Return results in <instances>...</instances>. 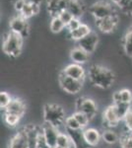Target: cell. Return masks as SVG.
Wrapping results in <instances>:
<instances>
[{
  "instance_id": "6da1fadb",
  "label": "cell",
  "mask_w": 132,
  "mask_h": 148,
  "mask_svg": "<svg viewBox=\"0 0 132 148\" xmlns=\"http://www.w3.org/2000/svg\"><path fill=\"white\" fill-rule=\"evenodd\" d=\"M91 84L101 89H109L116 81V74L111 69L101 64H93L87 71Z\"/></svg>"
},
{
  "instance_id": "7a4b0ae2",
  "label": "cell",
  "mask_w": 132,
  "mask_h": 148,
  "mask_svg": "<svg viewBox=\"0 0 132 148\" xmlns=\"http://www.w3.org/2000/svg\"><path fill=\"white\" fill-rule=\"evenodd\" d=\"M66 118L65 111L60 105L47 103L44 106V109H42L44 123H49V125H52L59 128L61 125H64Z\"/></svg>"
},
{
  "instance_id": "3957f363",
  "label": "cell",
  "mask_w": 132,
  "mask_h": 148,
  "mask_svg": "<svg viewBox=\"0 0 132 148\" xmlns=\"http://www.w3.org/2000/svg\"><path fill=\"white\" fill-rule=\"evenodd\" d=\"M24 38L22 36L9 32L5 35L2 42V51L12 58H16L21 54L23 49Z\"/></svg>"
},
{
  "instance_id": "277c9868",
  "label": "cell",
  "mask_w": 132,
  "mask_h": 148,
  "mask_svg": "<svg viewBox=\"0 0 132 148\" xmlns=\"http://www.w3.org/2000/svg\"><path fill=\"white\" fill-rule=\"evenodd\" d=\"M89 12L96 20H102V19H105L116 14L111 3L107 1H104V0L93 3L89 8Z\"/></svg>"
},
{
  "instance_id": "5b68a950",
  "label": "cell",
  "mask_w": 132,
  "mask_h": 148,
  "mask_svg": "<svg viewBox=\"0 0 132 148\" xmlns=\"http://www.w3.org/2000/svg\"><path fill=\"white\" fill-rule=\"evenodd\" d=\"M58 83H59V86L61 87V89L63 90L64 92L68 93V94H71V95L78 94V93L82 90L83 84H84L83 81L69 77V76L64 74L62 71L58 75Z\"/></svg>"
},
{
  "instance_id": "8992f818",
  "label": "cell",
  "mask_w": 132,
  "mask_h": 148,
  "mask_svg": "<svg viewBox=\"0 0 132 148\" xmlns=\"http://www.w3.org/2000/svg\"><path fill=\"white\" fill-rule=\"evenodd\" d=\"M76 111L85 114L90 120H93L98 113V107L93 99L88 97H79L75 102Z\"/></svg>"
},
{
  "instance_id": "52a82bcc",
  "label": "cell",
  "mask_w": 132,
  "mask_h": 148,
  "mask_svg": "<svg viewBox=\"0 0 132 148\" xmlns=\"http://www.w3.org/2000/svg\"><path fill=\"white\" fill-rule=\"evenodd\" d=\"M9 28H10V32L22 36L24 39L26 37H28L29 32H30L28 20L23 18L20 14L14 16V17L10 19V21H9Z\"/></svg>"
},
{
  "instance_id": "ba28073f",
  "label": "cell",
  "mask_w": 132,
  "mask_h": 148,
  "mask_svg": "<svg viewBox=\"0 0 132 148\" xmlns=\"http://www.w3.org/2000/svg\"><path fill=\"white\" fill-rule=\"evenodd\" d=\"M103 120H104V126H105V128H114L119 125L121 120L119 119L114 104L109 105L105 109Z\"/></svg>"
},
{
  "instance_id": "9c48e42d",
  "label": "cell",
  "mask_w": 132,
  "mask_h": 148,
  "mask_svg": "<svg viewBox=\"0 0 132 148\" xmlns=\"http://www.w3.org/2000/svg\"><path fill=\"white\" fill-rule=\"evenodd\" d=\"M118 23H119L118 16H117V14H114V15L102 19V20H97L96 21V26H97V28L102 33L109 34V33L114 32V30H116Z\"/></svg>"
},
{
  "instance_id": "30bf717a",
  "label": "cell",
  "mask_w": 132,
  "mask_h": 148,
  "mask_svg": "<svg viewBox=\"0 0 132 148\" xmlns=\"http://www.w3.org/2000/svg\"><path fill=\"white\" fill-rule=\"evenodd\" d=\"M99 35L92 31L88 36H86L85 38L77 42V44L79 47H81L85 51H87L89 54H91L96 51L98 45H99Z\"/></svg>"
},
{
  "instance_id": "8fae6325",
  "label": "cell",
  "mask_w": 132,
  "mask_h": 148,
  "mask_svg": "<svg viewBox=\"0 0 132 148\" xmlns=\"http://www.w3.org/2000/svg\"><path fill=\"white\" fill-rule=\"evenodd\" d=\"M42 130L44 138L49 148H53L56 146L57 137H58V134L60 132L59 128H57L56 126L52 125H49V123H44V125H42Z\"/></svg>"
},
{
  "instance_id": "7c38bea8",
  "label": "cell",
  "mask_w": 132,
  "mask_h": 148,
  "mask_svg": "<svg viewBox=\"0 0 132 148\" xmlns=\"http://www.w3.org/2000/svg\"><path fill=\"white\" fill-rule=\"evenodd\" d=\"M62 72L66 74L69 77H72L74 79H77L80 81H85L86 77H87V72H86L85 68L81 64H77L72 62L62 69Z\"/></svg>"
},
{
  "instance_id": "4fadbf2b",
  "label": "cell",
  "mask_w": 132,
  "mask_h": 148,
  "mask_svg": "<svg viewBox=\"0 0 132 148\" xmlns=\"http://www.w3.org/2000/svg\"><path fill=\"white\" fill-rule=\"evenodd\" d=\"M24 130L26 132L28 138V143H29V148H37L38 147V142L42 133V126L35 125H29L24 126Z\"/></svg>"
},
{
  "instance_id": "5bb4252c",
  "label": "cell",
  "mask_w": 132,
  "mask_h": 148,
  "mask_svg": "<svg viewBox=\"0 0 132 148\" xmlns=\"http://www.w3.org/2000/svg\"><path fill=\"white\" fill-rule=\"evenodd\" d=\"M85 142L90 147H96L102 140V132L95 127H86L82 130Z\"/></svg>"
},
{
  "instance_id": "9a60e30c",
  "label": "cell",
  "mask_w": 132,
  "mask_h": 148,
  "mask_svg": "<svg viewBox=\"0 0 132 148\" xmlns=\"http://www.w3.org/2000/svg\"><path fill=\"white\" fill-rule=\"evenodd\" d=\"M4 113L17 114V116L23 118L26 113V104L20 98H13L10 105L4 110Z\"/></svg>"
},
{
  "instance_id": "2e32d148",
  "label": "cell",
  "mask_w": 132,
  "mask_h": 148,
  "mask_svg": "<svg viewBox=\"0 0 132 148\" xmlns=\"http://www.w3.org/2000/svg\"><path fill=\"white\" fill-rule=\"evenodd\" d=\"M8 148H29L28 138L24 128L14 134L9 141Z\"/></svg>"
},
{
  "instance_id": "e0dca14e",
  "label": "cell",
  "mask_w": 132,
  "mask_h": 148,
  "mask_svg": "<svg viewBox=\"0 0 132 148\" xmlns=\"http://www.w3.org/2000/svg\"><path fill=\"white\" fill-rule=\"evenodd\" d=\"M89 57H90V54L79 47H74L70 51V58L74 63L83 65L89 60Z\"/></svg>"
},
{
  "instance_id": "ac0fdd59",
  "label": "cell",
  "mask_w": 132,
  "mask_h": 148,
  "mask_svg": "<svg viewBox=\"0 0 132 148\" xmlns=\"http://www.w3.org/2000/svg\"><path fill=\"white\" fill-rule=\"evenodd\" d=\"M91 32H92V29H91L90 26L85 23H82V25H81L77 30L72 31V32H68V38L72 40L79 42V40H82L83 38H85L86 36H88Z\"/></svg>"
},
{
  "instance_id": "d6986e66",
  "label": "cell",
  "mask_w": 132,
  "mask_h": 148,
  "mask_svg": "<svg viewBox=\"0 0 132 148\" xmlns=\"http://www.w3.org/2000/svg\"><path fill=\"white\" fill-rule=\"evenodd\" d=\"M73 17L80 19L85 14V4L82 0H71L67 8Z\"/></svg>"
},
{
  "instance_id": "ffe728a7",
  "label": "cell",
  "mask_w": 132,
  "mask_h": 148,
  "mask_svg": "<svg viewBox=\"0 0 132 148\" xmlns=\"http://www.w3.org/2000/svg\"><path fill=\"white\" fill-rule=\"evenodd\" d=\"M112 101H114L112 104H117V103L132 104V92L128 89L118 90L112 94Z\"/></svg>"
},
{
  "instance_id": "44dd1931",
  "label": "cell",
  "mask_w": 132,
  "mask_h": 148,
  "mask_svg": "<svg viewBox=\"0 0 132 148\" xmlns=\"http://www.w3.org/2000/svg\"><path fill=\"white\" fill-rule=\"evenodd\" d=\"M102 140L107 144H114L119 141V135L112 128H104L102 131Z\"/></svg>"
},
{
  "instance_id": "7402d4cb",
  "label": "cell",
  "mask_w": 132,
  "mask_h": 148,
  "mask_svg": "<svg viewBox=\"0 0 132 148\" xmlns=\"http://www.w3.org/2000/svg\"><path fill=\"white\" fill-rule=\"evenodd\" d=\"M122 46H123V49L126 56L132 57V27L129 28L124 35L123 40H122Z\"/></svg>"
},
{
  "instance_id": "603a6c76",
  "label": "cell",
  "mask_w": 132,
  "mask_h": 148,
  "mask_svg": "<svg viewBox=\"0 0 132 148\" xmlns=\"http://www.w3.org/2000/svg\"><path fill=\"white\" fill-rule=\"evenodd\" d=\"M49 29L53 34H59L64 29H66V25L62 22L58 16H54V17H51V20H50Z\"/></svg>"
},
{
  "instance_id": "cb8c5ba5",
  "label": "cell",
  "mask_w": 132,
  "mask_h": 148,
  "mask_svg": "<svg viewBox=\"0 0 132 148\" xmlns=\"http://www.w3.org/2000/svg\"><path fill=\"white\" fill-rule=\"evenodd\" d=\"M56 146L62 147V148H72L73 147V143H72L71 137L69 136L68 133L65 132H59L58 137H57Z\"/></svg>"
},
{
  "instance_id": "d4e9b609",
  "label": "cell",
  "mask_w": 132,
  "mask_h": 148,
  "mask_svg": "<svg viewBox=\"0 0 132 148\" xmlns=\"http://www.w3.org/2000/svg\"><path fill=\"white\" fill-rule=\"evenodd\" d=\"M119 145L121 148H132V132L126 130L119 136Z\"/></svg>"
},
{
  "instance_id": "484cf974",
  "label": "cell",
  "mask_w": 132,
  "mask_h": 148,
  "mask_svg": "<svg viewBox=\"0 0 132 148\" xmlns=\"http://www.w3.org/2000/svg\"><path fill=\"white\" fill-rule=\"evenodd\" d=\"M114 106H116V112L121 121L124 119L126 114L132 109V104H127V103H117V104H114Z\"/></svg>"
},
{
  "instance_id": "4316f807",
  "label": "cell",
  "mask_w": 132,
  "mask_h": 148,
  "mask_svg": "<svg viewBox=\"0 0 132 148\" xmlns=\"http://www.w3.org/2000/svg\"><path fill=\"white\" fill-rule=\"evenodd\" d=\"M4 121L8 126L10 127H16L18 126V125L20 123L21 121V116H17V114H8V113H4Z\"/></svg>"
},
{
  "instance_id": "83f0119b",
  "label": "cell",
  "mask_w": 132,
  "mask_h": 148,
  "mask_svg": "<svg viewBox=\"0 0 132 148\" xmlns=\"http://www.w3.org/2000/svg\"><path fill=\"white\" fill-rule=\"evenodd\" d=\"M64 126H65V130H83V128L81 127V125H79L77 120L73 116V114L67 116L66 120H65V123H64Z\"/></svg>"
},
{
  "instance_id": "f1b7e54d",
  "label": "cell",
  "mask_w": 132,
  "mask_h": 148,
  "mask_svg": "<svg viewBox=\"0 0 132 148\" xmlns=\"http://www.w3.org/2000/svg\"><path fill=\"white\" fill-rule=\"evenodd\" d=\"M73 116L74 118L77 120V121L79 123V125H81V127L83 128H86V127H88V125H89V123H90V121L91 120L88 118L87 116H86L85 114H83V113H81V112H74L73 114Z\"/></svg>"
},
{
  "instance_id": "f546056e",
  "label": "cell",
  "mask_w": 132,
  "mask_h": 148,
  "mask_svg": "<svg viewBox=\"0 0 132 148\" xmlns=\"http://www.w3.org/2000/svg\"><path fill=\"white\" fill-rule=\"evenodd\" d=\"M12 100H13V98L11 97V95L9 93L5 91L0 93V108H1V110L4 111L10 105Z\"/></svg>"
},
{
  "instance_id": "4dcf8cb0",
  "label": "cell",
  "mask_w": 132,
  "mask_h": 148,
  "mask_svg": "<svg viewBox=\"0 0 132 148\" xmlns=\"http://www.w3.org/2000/svg\"><path fill=\"white\" fill-rule=\"evenodd\" d=\"M118 8L127 15H132V0H121Z\"/></svg>"
},
{
  "instance_id": "1f68e13d",
  "label": "cell",
  "mask_w": 132,
  "mask_h": 148,
  "mask_svg": "<svg viewBox=\"0 0 132 148\" xmlns=\"http://www.w3.org/2000/svg\"><path fill=\"white\" fill-rule=\"evenodd\" d=\"M21 16H22L23 18H25L26 20H28V19L32 18L34 16V12H33V9H32V5H31L30 3H26L25 6H24V8L22 9V11L20 12Z\"/></svg>"
},
{
  "instance_id": "d6a6232c",
  "label": "cell",
  "mask_w": 132,
  "mask_h": 148,
  "mask_svg": "<svg viewBox=\"0 0 132 148\" xmlns=\"http://www.w3.org/2000/svg\"><path fill=\"white\" fill-rule=\"evenodd\" d=\"M83 22H81V19L79 18H75L74 17L70 22L68 23V25L66 26V30L67 32H72V31H75L82 25Z\"/></svg>"
},
{
  "instance_id": "836d02e7",
  "label": "cell",
  "mask_w": 132,
  "mask_h": 148,
  "mask_svg": "<svg viewBox=\"0 0 132 148\" xmlns=\"http://www.w3.org/2000/svg\"><path fill=\"white\" fill-rule=\"evenodd\" d=\"M57 16H58V17L60 18V20H61L64 24H65L66 26L68 25V23L70 22L72 19L74 18V17H73V15H72V14H71L68 10H67V9H66V10H62V11H60V12L58 13V15H57Z\"/></svg>"
},
{
  "instance_id": "e575fe53",
  "label": "cell",
  "mask_w": 132,
  "mask_h": 148,
  "mask_svg": "<svg viewBox=\"0 0 132 148\" xmlns=\"http://www.w3.org/2000/svg\"><path fill=\"white\" fill-rule=\"evenodd\" d=\"M122 121H123L124 125H125L126 130L131 131L132 132V109L126 114V116H124Z\"/></svg>"
},
{
  "instance_id": "d590c367",
  "label": "cell",
  "mask_w": 132,
  "mask_h": 148,
  "mask_svg": "<svg viewBox=\"0 0 132 148\" xmlns=\"http://www.w3.org/2000/svg\"><path fill=\"white\" fill-rule=\"evenodd\" d=\"M26 3H27L26 0H16L15 2H13L14 9H15L18 13H20V12L22 11V9L24 8V6H25Z\"/></svg>"
},
{
  "instance_id": "8d00e7d4",
  "label": "cell",
  "mask_w": 132,
  "mask_h": 148,
  "mask_svg": "<svg viewBox=\"0 0 132 148\" xmlns=\"http://www.w3.org/2000/svg\"><path fill=\"white\" fill-rule=\"evenodd\" d=\"M31 5H32L34 16H35V15H39V14L40 13V10H42V4L34 3V4H31Z\"/></svg>"
},
{
  "instance_id": "74e56055",
  "label": "cell",
  "mask_w": 132,
  "mask_h": 148,
  "mask_svg": "<svg viewBox=\"0 0 132 148\" xmlns=\"http://www.w3.org/2000/svg\"><path fill=\"white\" fill-rule=\"evenodd\" d=\"M26 1H27L28 3H30V4H34V3L42 4V2L44 1V0H26Z\"/></svg>"
},
{
  "instance_id": "f35d334b",
  "label": "cell",
  "mask_w": 132,
  "mask_h": 148,
  "mask_svg": "<svg viewBox=\"0 0 132 148\" xmlns=\"http://www.w3.org/2000/svg\"><path fill=\"white\" fill-rule=\"evenodd\" d=\"M110 2H111L112 4H114V5H119V3L121 2V0H109Z\"/></svg>"
},
{
  "instance_id": "ab89813d",
  "label": "cell",
  "mask_w": 132,
  "mask_h": 148,
  "mask_svg": "<svg viewBox=\"0 0 132 148\" xmlns=\"http://www.w3.org/2000/svg\"><path fill=\"white\" fill-rule=\"evenodd\" d=\"M53 148H62V147H59V146H55V147H53Z\"/></svg>"
},
{
  "instance_id": "60d3db41",
  "label": "cell",
  "mask_w": 132,
  "mask_h": 148,
  "mask_svg": "<svg viewBox=\"0 0 132 148\" xmlns=\"http://www.w3.org/2000/svg\"><path fill=\"white\" fill-rule=\"evenodd\" d=\"M10 1H11V2H15L16 0H10Z\"/></svg>"
},
{
  "instance_id": "b9f144b4",
  "label": "cell",
  "mask_w": 132,
  "mask_h": 148,
  "mask_svg": "<svg viewBox=\"0 0 132 148\" xmlns=\"http://www.w3.org/2000/svg\"><path fill=\"white\" fill-rule=\"evenodd\" d=\"M90 148H92V147H90Z\"/></svg>"
}]
</instances>
